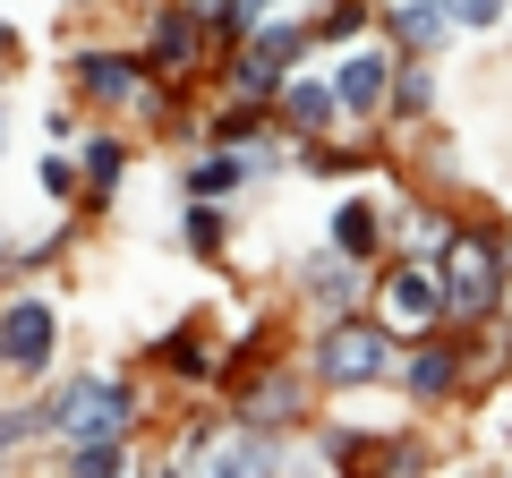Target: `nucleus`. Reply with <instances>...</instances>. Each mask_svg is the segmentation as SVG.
<instances>
[{
  "mask_svg": "<svg viewBox=\"0 0 512 478\" xmlns=\"http://www.w3.org/2000/svg\"><path fill=\"white\" fill-rule=\"evenodd\" d=\"M436 282H444V325H487L504 308V282H512V257L495 231H461L436 248Z\"/></svg>",
  "mask_w": 512,
  "mask_h": 478,
  "instance_id": "obj_1",
  "label": "nucleus"
},
{
  "mask_svg": "<svg viewBox=\"0 0 512 478\" xmlns=\"http://www.w3.org/2000/svg\"><path fill=\"white\" fill-rule=\"evenodd\" d=\"M402 359V333L384 316H325V333L308 342V376L325 393H359V385H384Z\"/></svg>",
  "mask_w": 512,
  "mask_h": 478,
  "instance_id": "obj_2",
  "label": "nucleus"
},
{
  "mask_svg": "<svg viewBox=\"0 0 512 478\" xmlns=\"http://www.w3.org/2000/svg\"><path fill=\"white\" fill-rule=\"evenodd\" d=\"M137 427V385L128 376H69L52 393V436H128Z\"/></svg>",
  "mask_w": 512,
  "mask_h": 478,
  "instance_id": "obj_3",
  "label": "nucleus"
},
{
  "mask_svg": "<svg viewBox=\"0 0 512 478\" xmlns=\"http://www.w3.org/2000/svg\"><path fill=\"white\" fill-rule=\"evenodd\" d=\"M376 316L402 342H419V333L444 325V282H436V257H402V265H384L376 274Z\"/></svg>",
  "mask_w": 512,
  "mask_h": 478,
  "instance_id": "obj_4",
  "label": "nucleus"
},
{
  "mask_svg": "<svg viewBox=\"0 0 512 478\" xmlns=\"http://www.w3.org/2000/svg\"><path fill=\"white\" fill-rule=\"evenodd\" d=\"M333 94H342L350 120H376V111H393V77H402V43H350L342 60H333Z\"/></svg>",
  "mask_w": 512,
  "mask_h": 478,
  "instance_id": "obj_5",
  "label": "nucleus"
},
{
  "mask_svg": "<svg viewBox=\"0 0 512 478\" xmlns=\"http://www.w3.org/2000/svg\"><path fill=\"white\" fill-rule=\"evenodd\" d=\"M205 9L197 0H171V9H154V26H146V77L154 86H188L197 77V52H205Z\"/></svg>",
  "mask_w": 512,
  "mask_h": 478,
  "instance_id": "obj_6",
  "label": "nucleus"
},
{
  "mask_svg": "<svg viewBox=\"0 0 512 478\" xmlns=\"http://www.w3.org/2000/svg\"><path fill=\"white\" fill-rule=\"evenodd\" d=\"M402 385H410V410H444L461 385H470V350L444 342V325H436V333H419V342H410Z\"/></svg>",
  "mask_w": 512,
  "mask_h": 478,
  "instance_id": "obj_7",
  "label": "nucleus"
},
{
  "mask_svg": "<svg viewBox=\"0 0 512 478\" xmlns=\"http://www.w3.org/2000/svg\"><path fill=\"white\" fill-rule=\"evenodd\" d=\"M52 350H60V316L43 308V299H9V308H0V368L9 376L52 368Z\"/></svg>",
  "mask_w": 512,
  "mask_h": 478,
  "instance_id": "obj_8",
  "label": "nucleus"
},
{
  "mask_svg": "<svg viewBox=\"0 0 512 478\" xmlns=\"http://www.w3.org/2000/svg\"><path fill=\"white\" fill-rule=\"evenodd\" d=\"M299 282H308V308H316V316H350L359 299H376V274H367L350 248H333V239L299 265Z\"/></svg>",
  "mask_w": 512,
  "mask_h": 478,
  "instance_id": "obj_9",
  "label": "nucleus"
},
{
  "mask_svg": "<svg viewBox=\"0 0 512 478\" xmlns=\"http://www.w3.org/2000/svg\"><path fill=\"white\" fill-rule=\"evenodd\" d=\"M69 86L86 94V103L120 111V103H137V94H146V52H103V43H86V52L69 60Z\"/></svg>",
  "mask_w": 512,
  "mask_h": 478,
  "instance_id": "obj_10",
  "label": "nucleus"
},
{
  "mask_svg": "<svg viewBox=\"0 0 512 478\" xmlns=\"http://www.w3.org/2000/svg\"><path fill=\"white\" fill-rule=\"evenodd\" d=\"M231 419H248V427H299V419H308V376H299V368L239 376V410H231Z\"/></svg>",
  "mask_w": 512,
  "mask_h": 478,
  "instance_id": "obj_11",
  "label": "nucleus"
},
{
  "mask_svg": "<svg viewBox=\"0 0 512 478\" xmlns=\"http://www.w3.org/2000/svg\"><path fill=\"white\" fill-rule=\"evenodd\" d=\"M282 461H291L282 427H248V419H239L231 436L205 444V470H214V478H265V470H282Z\"/></svg>",
  "mask_w": 512,
  "mask_h": 478,
  "instance_id": "obj_12",
  "label": "nucleus"
},
{
  "mask_svg": "<svg viewBox=\"0 0 512 478\" xmlns=\"http://www.w3.org/2000/svg\"><path fill=\"white\" fill-rule=\"evenodd\" d=\"M274 111H282V129H291V137H333L350 120L342 94H333V77H282Z\"/></svg>",
  "mask_w": 512,
  "mask_h": 478,
  "instance_id": "obj_13",
  "label": "nucleus"
},
{
  "mask_svg": "<svg viewBox=\"0 0 512 478\" xmlns=\"http://www.w3.org/2000/svg\"><path fill=\"white\" fill-rule=\"evenodd\" d=\"M256 171H274L265 146H222V154H205V163H188V197H239Z\"/></svg>",
  "mask_w": 512,
  "mask_h": 478,
  "instance_id": "obj_14",
  "label": "nucleus"
},
{
  "mask_svg": "<svg viewBox=\"0 0 512 478\" xmlns=\"http://www.w3.org/2000/svg\"><path fill=\"white\" fill-rule=\"evenodd\" d=\"M333 248H350V257H359V265H376L384 257V239H393V214H384V205L376 197H342V205H333Z\"/></svg>",
  "mask_w": 512,
  "mask_h": 478,
  "instance_id": "obj_15",
  "label": "nucleus"
},
{
  "mask_svg": "<svg viewBox=\"0 0 512 478\" xmlns=\"http://www.w3.org/2000/svg\"><path fill=\"white\" fill-rule=\"evenodd\" d=\"M384 26H393V43H410V52H436L444 35H461L444 0H384Z\"/></svg>",
  "mask_w": 512,
  "mask_h": 478,
  "instance_id": "obj_16",
  "label": "nucleus"
},
{
  "mask_svg": "<svg viewBox=\"0 0 512 478\" xmlns=\"http://www.w3.org/2000/svg\"><path fill=\"white\" fill-rule=\"evenodd\" d=\"M86 197H111V188H120V171H128V137H111V129H94L86 137Z\"/></svg>",
  "mask_w": 512,
  "mask_h": 478,
  "instance_id": "obj_17",
  "label": "nucleus"
},
{
  "mask_svg": "<svg viewBox=\"0 0 512 478\" xmlns=\"http://www.w3.org/2000/svg\"><path fill=\"white\" fill-rule=\"evenodd\" d=\"M69 470L77 478H120L128 470V436H77L69 444Z\"/></svg>",
  "mask_w": 512,
  "mask_h": 478,
  "instance_id": "obj_18",
  "label": "nucleus"
},
{
  "mask_svg": "<svg viewBox=\"0 0 512 478\" xmlns=\"http://www.w3.org/2000/svg\"><path fill=\"white\" fill-rule=\"evenodd\" d=\"M222 231H231V205H222V197H188V222H180V239L197 248V257H214V248H222Z\"/></svg>",
  "mask_w": 512,
  "mask_h": 478,
  "instance_id": "obj_19",
  "label": "nucleus"
},
{
  "mask_svg": "<svg viewBox=\"0 0 512 478\" xmlns=\"http://www.w3.org/2000/svg\"><path fill=\"white\" fill-rule=\"evenodd\" d=\"M154 350H163V359H171V368H180V376H214V368H222L214 350H205V325H197V316H188L180 333H163V342H154Z\"/></svg>",
  "mask_w": 512,
  "mask_h": 478,
  "instance_id": "obj_20",
  "label": "nucleus"
},
{
  "mask_svg": "<svg viewBox=\"0 0 512 478\" xmlns=\"http://www.w3.org/2000/svg\"><path fill=\"white\" fill-rule=\"evenodd\" d=\"M35 436H52V402H9L0 410V453H18Z\"/></svg>",
  "mask_w": 512,
  "mask_h": 478,
  "instance_id": "obj_21",
  "label": "nucleus"
},
{
  "mask_svg": "<svg viewBox=\"0 0 512 478\" xmlns=\"http://www.w3.org/2000/svg\"><path fill=\"white\" fill-rule=\"evenodd\" d=\"M393 239H410V248H444L453 222H444L436 205H402V214H393Z\"/></svg>",
  "mask_w": 512,
  "mask_h": 478,
  "instance_id": "obj_22",
  "label": "nucleus"
},
{
  "mask_svg": "<svg viewBox=\"0 0 512 478\" xmlns=\"http://www.w3.org/2000/svg\"><path fill=\"white\" fill-rule=\"evenodd\" d=\"M376 9H384V0H333L325 18H316V43H350L367 18H376Z\"/></svg>",
  "mask_w": 512,
  "mask_h": 478,
  "instance_id": "obj_23",
  "label": "nucleus"
},
{
  "mask_svg": "<svg viewBox=\"0 0 512 478\" xmlns=\"http://www.w3.org/2000/svg\"><path fill=\"white\" fill-rule=\"evenodd\" d=\"M427 103H436V69L402 60V77H393V111H427Z\"/></svg>",
  "mask_w": 512,
  "mask_h": 478,
  "instance_id": "obj_24",
  "label": "nucleus"
},
{
  "mask_svg": "<svg viewBox=\"0 0 512 478\" xmlns=\"http://www.w3.org/2000/svg\"><path fill=\"white\" fill-rule=\"evenodd\" d=\"M444 9H453L461 35H495V26H504V0H444Z\"/></svg>",
  "mask_w": 512,
  "mask_h": 478,
  "instance_id": "obj_25",
  "label": "nucleus"
},
{
  "mask_svg": "<svg viewBox=\"0 0 512 478\" xmlns=\"http://www.w3.org/2000/svg\"><path fill=\"white\" fill-rule=\"evenodd\" d=\"M43 188H52L60 205H77V197H86V171H77L69 154H43Z\"/></svg>",
  "mask_w": 512,
  "mask_h": 478,
  "instance_id": "obj_26",
  "label": "nucleus"
},
{
  "mask_svg": "<svg viewBox=\"0 0 512 478\" xmlns=\"http://www.w3.org/2000/svg\"><path fill=\"white\" fill-rule=\"evenodd\" d=\"M274 9H282V0H248V18H274Z\"/></svg>",
  "mask_w": 512,
  "mask_h": 478,
  "instance_id": "obj_27",
  "label": "nucleus"
},
{
  "mask_svg": "<svg viewBox=\"0 0 512 478\" xmlns=\"http://www.w3.org/2000/svg\"><path fill=\"white\" fill-rule=\"evenodd\" d=\"M0 146H9V120H0Z\"/></svg>",
  "mask_w": 512,
  "mask_h": 478,
  "instance_id": "obj_28",
  "label": "nucleus"
}]
</instances>
